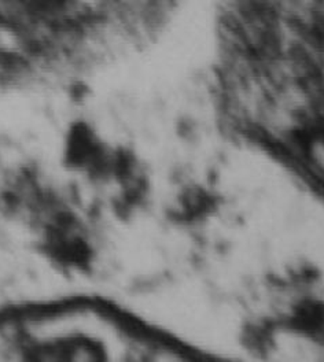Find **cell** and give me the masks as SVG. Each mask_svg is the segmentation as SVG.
Here are the masks:
<instances>
[{
	"label": "cell",
	"instance_id": "cell-1",
	"mask_svg": "<svg viewBox=\"0 0 324 362\" xmlns=\"http://www.w3.org/2000/svg\"><path fill=\"white\" fill-rule=\"evenodd\" d=\"M25 362H103V357L91 340L68 338L33 349Z\"/></svg>",
	"mask_w": 324,
	"mask_h": 362
}]
</instances>
